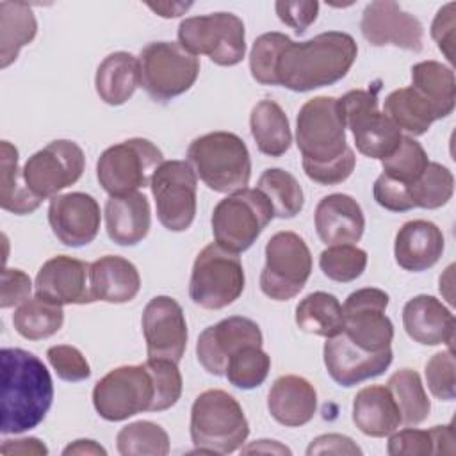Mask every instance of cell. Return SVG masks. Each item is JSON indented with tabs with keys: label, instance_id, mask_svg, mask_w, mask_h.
Returning <instances> with one entry per match:
<instances>
[{
	"label": "cell",
	"instance_id": "obj_1",
	"mask_svg": "<svg viewBox=\"0 0 456 456\" xmlns=\"http://www.w3.org/2000/svg\"><path fill=\"white\" fill-rule=\"evenodd\" d=\"M358 55L356 41L347 32L330 30L308 41L283 43L273 69V86L306 93L342 80Z\"/></svg>",
	"mask_w": 456,
	"mask_h": 456
},
{
	"label": "cell",
	"instance_id": "obj_2",
	"mask_svg": "<svg viewBox=\"0 0 456 456\" xmlns=\"http://www.w3.org/2000/svg\"><path fill=\"white\" fill-rule=\"evenodd\" d=\"M0 362V433L18 435L30 431L45 420L52 406V376L34 353L20 347H4Z\"/></svg>",
	"mask_w": 456,
	"mask_h": 456
},
{
	"label": "cell",
	"instance_id": "obj_3",
	"mask_svg": "<svg viewBox=\"0 0 456 456\" xmlns=\"http://www.w3.org/2000/svg\"><path fill=\"white\" fill-rule=\"evenodd\" d=\"M187 162L196 176L214 192L232 194L248 187L251 159L246 142L233 132H210L187 148Z\"/></svg>",
	"mask_w": 456,
	"mask_h": 456
},
{
	"label": "cell",
	"instance_id": "obj_4",
	"mask_svg": "<svg viewBox=\"0 0 456 456\" xmlns=\"http://www.w3.org/2000/svg\"><path fill=\"white\" fill-rule=\"evenodd\" d=\"M189 431L198 452L230 454L244 445L249 424L232 394L210 388L194 399Z\"/></svg>",
	"mask_w": 456,
	"mask_h": 456
},
{
	"label": "cell",
	"instance_id": "obj_5",
	"mask_svg": "<svg viewBox=\"0 0 456 456\" xmlns=\"http://www.w3.org/2000/svg\"><path fill=\"white\" fill-rule=\"evenodd\" d=\"M296 144L303 166L330 164L349 150L338 98L315 96L303 103L296 119Z\"/></svg>",
	"mask_w": 456,
	"mask_h": 456
},
{
	"label": "cell",
	"instance_id": "obj_6",
	"mask_svg": "<svg viewBox=\"0 0 456 456\" xmlns=\"http://www.w3.org/2000/svg\"><path fill=\"white\" fill-rule=\"evenodd\" d=\"M274 210L267 196L258 189H242L223 198L212 212V233L219 246L232 253H242L253 246Z\"/></svg>",
	"mask_w": 456,
	"mask_h": 456
},
{
	"label": "cell",
	"instance_id": "obj_7",
	"mask_svg": "<svg viewBox=\"0 0 456 456\" xmlns=\"http://www.w3.org/2000/svg\"><path fill=\"white\" fill-rule=\"evenodd\" d=\"M246 287L244 267L237 253L217 242L207 244L196 256L189 280V296L205 310H221L240 297Z\"/></svg>",
	"mask_w": 456,
	"mask_h": 456
},
{
	"label": "cell",
	"instance_id": "obj_8",
	"mask_svg": "<svg viewBox=\"0 0 456 456\" xmlns=\"http://www.w3.org/2000/svg\"><path fill=\"white\" fill-rule=\"evenodd\" d=\"M139 71L148 96L166 103L194 86L200 75V59L180 43L153 41L139 53Z\"/></svg>",
	"mask_w": 456,
	"mask_h": 456
},
{
	"label": "cell",
	"instance_id": "obj_9",
	"mask_svg": "<svg viewBox=\"0 0 456 456\" xmlns=\"http://www.w3.org/2000/svg\"><path fill=\"white\" fill-rule=\"evenodd\" d=\"M178 43L192 55H207L217 66H237L246 57V28L232 12L191 16L178 25Z\"/></svg>",
	"mask_w": 456,
	"mask_h": 456
},
{
	"label": "cell",
	"instance_id": "obj_10",
	"mask_svg": "<svg viewBox=\"0 0 456 456\" xmlns=\"http://www.w3.org/2000/svg\"><path fill=\"white\" fill-rule=\"evenodd\" d=\"M162 162L164 155L157 144L144 137H132L109 146L100 155L96 178L109 196H123L148 187Z\"/></svg>",
	"mask_w": 456,
	"mask_h": 456
},
{
	"label": "cell",
	"instance_id": "obj_11",
	"mask_svg": "<svg viewBox=\"0 0 456 456\" xmlns=\"http://www.w3.org/2000/svg\"><path fill=\"white\" fill-rule=\"evenodd\" d=\"M312 273V253L303 237L278 232L265 244V265L260 273V290L274 301L296 297Z\"/></svg>",
	"mask_w": 456,
	"mask_h": 456
},
{
	"label": "cell",
	"instance_id": "obj_12",
	"mask_svg": "<svg viewBox=\"0 0 456 456\" xmlns=\"http://www.w3.org/2000/svg\"><path fill=\"white\" fill-rule=\"evenodd\" d=\"M153 399L155 385L146 363L116 367L93 388V406L109 422H119L141 411H151Z\"/></svg>",
	"mask_w": 456,
	"mask_h": 456
},
{
	"label": "cell",
	"instance_id": "obj_13",
	"mask_svg": "<svg viewBox=\"0 0 456 456\" xmlns=\"http://www.w3.org/2000/svg\"><path fill=\"white\" fill-rule=\"evenodd\" d=\"M346 128L351 130L356 150L369 157L383 160L392 155L401 139V130L378 109V98L370 91L354 89L338 98Z\"/></svg>",
	"mask_w": 456,
	"mask_h": 456
},
{
	"label": "cell",
	"instance_id": "obj_14",
	"mask_svg": "<svg viewBox=\"0 0 456 456\" xmlns=\"http://www.w3.org/2000/svg\"><path fill=\"white\" fill-rule=\"evenodd\" d=\"M198 176L187 160H164L153 173L150 189L157 217L169 232H185L196 217Z\"/></svg>",
	"mask_w": 456,
	"mask_h": 456
},
{
	"label": "cell",
	"instance_id": "obj_15",
	"mask_svg": "<svg viewBox=\"0 0 456 456\" xmlns=\"http://www.w3.org/2000/svg\"><path fill=\"white\" fill-rule=\"evenodd\" d=\"M86 167L82 148L69 139H57L30 155L23 166L27 187L41 200L57 196L78 182Z\"/></svg>",
	"mask_w": 456,
	"mask_h": 456
},
{
	"label": "cell",
	"instance_id": "obj_16",
	"mask_svg": "<svg viewBox=\"0 0 456 456\" xmlns=\"http://www.w3.org/2000/svg\"><path fill=\"white\" fill-rule=\"evenodd\" d=\"M390 297L385 290L365 287L351 292L342 305L344 335L360 349L383 351L394 340V324L388 319L387 306Z\"/></svg>",
	"mask_w": 456,
	"mask_h": 456
},
{
	"label": "cell",
	"instance_id": "obj_17",
	"mask_svg": "<svg viewBox=\"0 0 456 456\" xmlns=\"http://www.w3.org/2000/svg\"><path fill=\"white\" fill-rule=\"evenodd\" d=\"M142 335L148 358H166L178 363L187 347V321L180 303L171 296L151 297L142 310Z\"/></svg>",
	"mask_w": 456,
	"mask_h": 456
},
{
	"label": "cell",
	"instance_id": "obj_18",
	"mask_svg": "<svg viewBox=\"0 0 456 456\" xmlns=\"http://www.w3.org/2000/svg\"><path fill=\"white\" fill-rule=\"evenodd\" d=\"M360 30L372 46L392 45L408 52H420L424 46V27L420 20L392 0L367 4L362 12Z\"/></svg>",
	"mask_w": 456,
	"mask_h": 456
},
{
	"label": "cell",
	"instance_id": "obj_19",
	"mask_svg": "<svg viewBox=\"0 0 456 456\" xmlns=\"http://www.w3.org/2000/svg\"><path fill=\"white\" fill-rule=\"evenodd\" d=\"M260 326L242 315L226 317L205 328L196 342V358L200 365L214 376H224L228 360L244 346H262Z\"/></svg>",
	"mask_w": 456,
	"mask_h": 456
},
{
	"label": "cell",
	"instance_id": "obj_20",
	"mask_svg": "<svg viewBox=\"0 0 456 456\" xmlns=\"http://www.w3.org/2000/svg\"><path fill=\"white\" fill-rule=\"evenodd\" d=\"M100 205L86 192L57 194L48 205V223L53 235L69 248L93 242L100 232Z\"/></svg>",
	"mask_w": 456,
	"mask_h": 456
},
{
	"label": "cell",
	"instance_id": "obj_21",
	"mask_svg": "<svg viewBox=\"0 0 456 456\" xmlns=\"http://www.w3.org/2000/svg\"><path fill=\"white\" fill-rule=\"evenodd\" d=\"M89 267L91 264L68 255L48 258L36 274V296L61 306L94 303L89 285Z\"/></svg>",
	"mask_w": 456,
	"mask_h": 456
},
{
	"label": "cell",
	"instance_id": "obj_22",
	"mask_svg": "<svg viewBox=\"0 0 456 456\" xmlns=\"http://www.w3.org/2000/svg\"><path fill=\"white\" fill-rule=\"evenodd\" d=\"M322 358L330 378L340 387H353L381 376L392 363V349L365 351L354 346L344 333L326 338Z\"/></svg>",
	"mask_w": 456,
	"mask_h": 456
},
{
	"label": "cell",
	"instance_id": "obj_23",
	"mask_svg": "<svg viewBox=\"0 0 456 456\" xmlns=\"http://www.w3.org/2000/svg\"><path fill=\"white\" fill-rule=\"evenodd\" d=\"M315 232L326 246L356 244L365 230V216L360 203L342 192L324 196L314 214Z\"/></svg>",
	"mask_w": 456,
	"mask_h": 456
},
{
	"label": "cell",
	"instance_id": "obj_24",
	"mask_svg": "<svg viewBox=\"0 0 456 456\" xmlns=\"http://www.w3.org/2000/svg\"><path fill=\"white\" fill-rule=\"evenodd\" d=\"M403 326L406 335L422 346L447 344L452 349L454 342V315L435 296L419 294L403 308Z\"/></svg>",
	"mask_w": 456,
	"mask_h": 456
},
{
	"label": "cell",
	"instance_id": "obj_25",
	"mask_svg": "<svg viewBox=\"0 0 456 456\" xmlns=\"http://www.w3.org/2000/svg\"><path fill=\"white\" fill-rule=\"evenodd\" d=\"M444 248V233L435 223L413 219L404 223L395 233L394 256L404 271L422 273L440 260Z\"/></svg>",
	"mask_w": 456,
	"mask_h": 456
},
{
	"label": "cell",
	"instance_id": "obj_26",
	"mask_svg": "<svg viewBox=\"0 0 456 456\" xmlns=\"http://www.w3.org/2000/svg\"><path fill=\"white\" fill-rule=\"evenodd\" d=\"M267 410L271 417L285 428L305 426L317 411V392L314 385L301 376H280L267 394Z\"/></svg>",
	"mask_w": 456,
	"mask_h": 456
},
{
	"label": "cell",
	"instance_id": "obj_27",
	"mask_svg": "<svg viewBox=\"0 0 456 456\" xmlns=\"http://www.w3.org/2000/svg\"><path fill=\"white\" fill-rule=\"evenodd\" d=\"M103 214L107 235L119 246L139 244L151 226L150 201L142 192L109 196Z\"/></svg>",
	"mask_w": 456,
	"mask_h": 456
},
{
	"label": "cell",
	"instance_id": "obj_28",
	"mask_svg": "<svg viewBox=\"0 0 456 456\" xmlns=\"http://www.w3.org/2000/svg\"><path fill=\"white\" fill-rule=\"evenodd\" d=\"M89 285L93 301L128 303L141 290V276L137 267L118 255H105L89 267Z\"/></svg>",
	"mask_w": 456,
	"mask_h": 456
},
{
	"label": "cell",
	"instance_id": "obj_29",
	"mask_svg": "<svg viewBox=\"0 0 456 456\" xmlns=\"http://www.w3.org/2000/svg\"><path fill=\"white\" fill-rule=\"evenodd\" d=\"M353 422L367 436L383 438L401 426L399 408L383 385H369L353 399Z\"/></svg>",
	"mask_w": 456,
	"mask_h": 456
},
{
	"label": "cell",
	"instance_id": "obj_30",
	"mask_svg": "<svg viewBox=\"0 0 456 456\" xmlns=\"http://www.w3.org/2000/svg\"><path fill=\"white\" fill-rule=\"evenodd\" d=\"M139 86V59L128 52L109 53L96 68L94 87L100 100L107 105L126 103Z\"/></svg>",
	"mask_w": 456,
	"mask_h": 456
},
{
	"label": "cell",
	"instance_id": "obj_31",
	"mask_svg": "<svg viewBox=\"0 0 456 456\" xmlns=\"http://www.w3.org/2000/svg\"><path fill=\"white\" fill-rule=\"evenodd\" d=\"M411 87L431 105L436 119L452 114L456 105V80L452 68L438 61L411 66Z\"/></svg>",
	"mask_w": 456,
	"mask_h": 456
},
{
	"label": "cell",
	"instance_id": "obj_32",
	"mask_svg": "<svg viewBox=\"0 0 456 456\" xmlns=\"http://www.w3.org/2000/svg\"><path fill=\"white\" fill-rule=\"evenodd\" d=\"M249 130L258 151L267 157H281L292 144L289 118L274 100H260L251 109Z\"/></svg>",
	"mask_w": 456,
	"mask_h": 456
},
{
	"label": "cell",
	"instance_id": "obj_33",
	"mask_svg": "<svg viewBox=\"0 0 456 456\" xmlns=\"http://www.w3.org/2000/svg\"><path fill=\"white\" fill-rule=\"evenodd\" d=\"M37 34V21L28 4L0 2V68L12 64L20 50L32 43Z\"/></svg>",
	"mask_w": 456,
	"mask_h": 456
},
{
	"label": "cell",
	"instance_id": "obj_34",
	"mask_svg": "<svg viewBox=\"0 0 456 456\" xmlns=\"http://www.w3.org/2000/svg\"><path fill=\"white\" fill-rule=\"evenodd\" d=\"M41 198L32 194L18 167V150L9 141L0 142V205L4 210L27 216L39 208Z\"/></svg>",
	"mask_w": 456,
	"mask_h": 456
},
{
	"label": "cell",
	"instance_id": "obj_35",
	"mask_svg": "<svg viewBox=\"0 0 456 456\" xmlns=\"http://www.w3.org/2000/svg\"><path fill=\"white\" fill-rule=\"evenodd\" d=\"M296 324L305 333L324 338L344 331V310L340 301L328 292L317 290L305 296L296 306Z\"/></svg>",
	"mask_w": 456,
	"mask_h": 456
},
{
	"label": "cell",
	"instance_id": "obj_36",
	"mask_svg": "<svg viewBox=\"0 0 456 456\" xmlns=\"http://www.w3.org/2000/svg\"><path fill=\"white\" fill-rule=\"evenodd\" d=\"M383 114L394 121V125L417 137L429 130L438 121L431 105L411 87H401L392 91L383 103Z\"/></svg>",
	"mask_w": 456,
	"mask_h": 456
},
{
	"label": "cell",
	"instance_id": "obj_37",
	"mask_svg": "<svg viewBox=\"0 0 456 456\" xmlns=\"http://www.w3.org/2000/svg\"><path fill=\"white\" fill-rule=\"evenodd\" d=\"M454 451V428L433 426L431 429L406 428L390 433L387 452L390 456H426V454H451Z\"/></svg>",
	"mask_w": 456,
	"mask_h": 456
},
{
	"label": "cell",
	"instance_id": "obj_38",
	"mask_svg": "<svg viewBox=\"0 0 456 456\" xmlns=\"http://www.w3.org/2000/svg\"><path fill=\"white\" fill-rule=\"evenodd\" d=\"M387 388L390 390L399 408L401 424L419 426L429 417L431 403L428 399V394L424 390L422 379L417 370L410 367L395 370L388 378Z\"/></svg>",
	"mask_w": 456,
	"mask_h": 456
},
{
	"label": "cell",
	"instance_id": "obj_39",
	"mask_svg": "<svg viewBox=\"0 0 456 456\" xmlns=\"http://www.w3.org/2000/svg\"><path fill=\"white\" fill-rule=\"evenodd\" d=\"M14 330L27 340H43L55 335L64 324V310L41 297H28L12 314Z\"/></svg>",
	"mask_w": 456,
	"mask_h": 456
},
{
	"label": "cell",
	"instance_id": "obj_40",
	"mask_svg": "<svg viewBox=\"0 0 456 456\" xmlns=\"http://www.w3.org/2000/svg\"><path fill=\"white\" fill-rule=\"evenodd\" d=\"M258 191H262L273 205L274 217H296L305 205V194L294 175L281 167H269L258 178Z\"/></svg>",
	"mask_w": 456,
	"mask_h": 456
},
{
	"label": "cell",
	"instance_id": "obj_41",
	"mask_svg": "<svg viewBox=\"0 0 456 456\" xmlns=\"http://www.w3.org/2000/svg\"><path fill=\"white\" fill-rule=\"evenodd\" d=\"M116 447L121 456H166L169 452V435L155 422L137 420L118 431Z\"/></svg>",
	"mask_w": 456,
	"mask_h": 456
},
{
	"label": "cell",
	"instance_id": "obj_42",
	"mask_svg": "<svg viewBox=\"0 0 456 456\" xmlns=\"http://www.w3.org/2000/svg\"><path fill=\"white\" fill-rule=\"evenodd\" d=\"M415 208H440L449 203L454 192V176L449 167L429 162L424 173L408 189Z\"/></svg>",
	"mask_w": 456,
	"mask_h": 456
},
{
	"label": "cell",
	"instance_id": "obj_43",
	"mask_svg": "<svg viewBox=\"0 0 456 456\" xmlns=\"http://www.w3.org/2000/svg\"><path fill=\"white\" fill-rule=\"evenodd\" d=\"M271 370V358L262 349V346L251 344L239 349L226 365L224 376L228 381L240 388V390H251L260 387L267 374Z\"/></svg>",
	"mask_w": 456,
	"mask_h": 456
},
{
	"label": "cell",
	"instance_id": "obj_44",
	"mask_svg": "<svg viewBox=\"0 0 456 456\" xmlns=\"http://www.w3.org/2000/svg\"><path fill=\"white\" fill-rule=\"evenodd\" d=\"M428 164L429 159L426 150L410 135H403L397 150L381 160L383 175L399 183H404L408 189L424 173Z\"/></svg>",
	"mask_w": 456,
	"mask_h": 456
},
{
	"label": "cell",
	"instance_id": "obj_45",
	"mask_svg": "<svg viewBox=\"0 0 456 456\" xmlns=\"http://www.w3.org/2000/svg\"><path fill=\"white\" fill-rule=\"evenodd\" d=\"M319 267L326 278L349 283L360 278L367 267V251L354 244L328 246L319 255Z\"/></svg>",
	"mask_w": 456,
	"mask_h": 456
},
{
	"label": "cell",
	"instance_id": "obj_46",
	"mask_svg": "<svg viewBox=\"0 0 456 456\" xmlns=\"http://www.w3.org/2000/svg\"><path fill=\"white\" fill-rule=\"evenodd\" d=\"M144 363L151 372L153 385H155V399H153L151 411L169 410L178 403L183 388L178 363L166 358H148Z\"/></svg>",
	"mask_w": 456,
	"mask_h": 456
},
{
	"label": "cell",
	"instance_id": "obj_47",
	"mask_svg": "<svg viewBox=\"0 0 456 456\" xmlns=\"http://www.w3.org/2000/svg\"><path fill=\"white\" fill-rule=\"evenodd\" d=\"M287 39L289 36L283 32H265L255 39L249 53V71L258 84L273 86L274 61Z\"/></svg>",
	"mask_w": 456,
	"mask_h": 456
},
{
	"label": "cell",
	"instance_id": "obj_48",
	"mask_svg": "<svg viewBox=\"0 0 456 456\" xmlns=\"http://www.w3.org/2000/svg\"><path fill=\"white\" fill-rule=\"evenodd\" d=\"M456 363L452 349L433 354L426 363V383L429 392L440 401L456 397Z\"/></svg>",
	"mask_w": 456,
	"mask_h": 456
},
{
	"label": "cell",
	"instance_id": "obj_49",
	"mask_svg": "<svg viewBox=\"0 0 456 456\" xmlns=\"http://www.w3.org/2000/svg\"><path fill=\"white\" fill-rule=\"evenodd\" d=\"M46 358L52 369L55 370L57 378H61L62 381L77 383L91 376V367L86 356L75 346H68V344L52 346L46 351Z\"/></svg>",
	"mask_w": 456,
	"mask_h": 456
},
{
	"label": "cell",
	"instance_id": "obj_50",
	"mask_svg": "<svg viewBox=\"0 0 456 456\" xmlns=\"http://www.w3.org/2000/svg\"><path fill=\"white\" fill-rule=\"evenodd\" d=\"M374 200L379 207L390 210V212H408L413 207L408 187L404 183H399L383 173L376 178L374 187H372Z\"/></svg>",
	"mask_w": 456,
	"mask_h": 456
},
{
	"label": "cell",
	"instance_id": "obj_51",
	"mask_svg": "<svg viewBox=\"0 0 456 456\" xmlns=\"http://www.w3.org/2000/svg\"><path fill=\"white\" fill-rule=\"evenodd\" d=\"M354 164L356 157L354 151L349 148L340 159L324 166H303V171L312 182L319 185H337L351 176Z\"/></svg>",
	"mask_w": 456,
	"mask_h": 456
},
{
	"label": "cell",
	"instance_id": "obj_52",
	"mask_svg": "<svg viewBox=\"0 0 456 456\" xmlns=\"http://www.w3.org/2000/svg\"><path fill=\"white\" fill-rule=\"evenodd\" d=\"M278 18L294 28L296 34H303L315 20L319 14V2L312 0H301V2H289V0H280L274 4Z\"/></svg>",
	"mask_w": 456,
	"mask_h": 456
},
{
	"label": "cell",
	"instance_id": "obj_53",
	"mask_svg": "<svg viewBox=\"0 0 456 456\" xmlns=\"http://www.w3.org/2000/svg\"><path fill=\"white\" fill-rule=\"evenodd\" d=\"M32 281L30 276L21 269H2V281H0V306L11 308L20 306L23 301L30 297Z\"/></svg>",
	"mask_w": 456,
	"mask_h": 456
},
{
	"label": "cell",
	"instance_id": "obj_54",
	"mask_svg": "<svg viewBox=\"0 0 456 456\" xmlns=\"http://www.w3.org/2000/svg\"><path fill=\"white\" fill-rule=\"evenodd\" d=\"M454 11L456 4L449 2L438 9L433 23H431V37L435 39L438 50L445 55V59L452 64L454 62Z\"/></svg>",
	"mask_w": 456,
	"mask_h": 456
},
{
	"label": "cell",
	"instance_id": "obj_55",
	"mask_svg": "<svg viewBox=\"0 0 456 456\" xmlns=\"http://www.w3.org/2000/svg\"><path fill=\"white\" fill-rule=\"evenodd\" d=\"M306 454H362V449L346 435L328 433L314 438L306 449Z\"/></svg>",
	"mask_w": 456,
	"mask_h": 456
},
{
	"label": "cell",
	"instance_id": "obj_56",
	"mask_svg": "<svg viewBox=\"0 0 456 456\" xmlns=\"http://www.w3.org/2000/svg\"><path fill=\"white\" fill-rule=\"evenodd\" d=\"M2 454H48V447L34 436L18 438V440H4L0 447Z\"/></svg>",
	"mask_w": 456,
	"mask_h": 456
},
{
	"label": "cell",
	"instance_id": "obj_57",
	"mask_svg": "<svg viewBox=\"0 0 456 456\" xmlns=\"http://www.w3.org/2000/svg\"><path fill=\"white\" fill-rule=\"evenodd\" d=\"M64 456H69V454H102L105 456L107 451L96 444L94 440H75L73 444H69L64 451H62Z\"/></svg>",
	"mask_w": 456,
	"mask_h": 456
},
{
	"label": "cell",
	"instance_id": "obj_58",
	"mask_svg": "<svg viewBox=\"0 0 456 456\" xmlns=\"http://www.w3.org/2000/svg\"><path fill=\"white\" fill-rule=\"evenodd\" d=\"M153 12H157L162 18H176L183 14L192 4H182V2H157V4H146Z\"/></svg>",
	"mask_w": 456,
	"mask_h": 456
},
{
	"label": "cell",
	"instance_id": "obj_59",
	"mask_svg": "<svg viewBox=\"0 0 456 456\" xmlns=\"http://www.w3.org/2000/svg\"><path fill=\"white\" fill-rule=\"evenodd\" d=\"M276 452V454H290V449L281 445L276 440H256L255 444L242 449V452Z\"/></svg>",
	"mask_w": 456,
	"mask_h": 456
}]
</instances>
